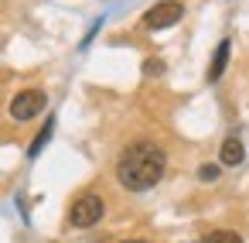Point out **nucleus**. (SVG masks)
Masks as SVG:
<instances>
[{"instance_id": "2", "label": "nucleus", "mask_w": 249, "mask_h": 243, "mask_svg": "<svg viewBox=\"0 0 249 243\" xmlns=\"http://www.w3.org/2000/svg\"><path fill=\"white\" fill-rule=\"evenodd\" d=\"M103 212H106L103 195L86 192V195H79V199L72 202V209H69V223L79 226V229H86V226H96V223L103 219Z\"/></svg>"}, {"instance_id": "11", "label": "nucleus", "mask_w": 249, "mask_h": 243, "mask_svg": "<svg viewBox=\"0 0 249 243\" xmlns=\"http://www.w3.org/2000/svg\"><path fill=\"white\" fill-rule=\"evenodd\" d=\"M126 243H147V240H126Z\"/></svg>"}, {"instance_id": "5", "label": "nucleus", "mask_w": 249, "mask_h": 243, "mask_svg": "<svg viewBox=\"0 0 249 243\" xmlns=\"http://www.w3.org/2000/svg\"><path fill=\"white\" fill-rule=\"evenodd\" d=\"M229 48H232V41L222 38L218 48H215V55H212V65H208V82H218V79H222V72H225V65H229Z\"/></svg>"}, {"instance_id": "9", "label": "nucleus", "mask_w": 249, "mask_h": 243, "mask_svg": "<svg viewBox=\"0 0 249 243\" xmlns=\"http://www.w3.org/2000/svg\"><path fill=\"white\" fill-rule=\"evenodd\" d=\"M198 178H201V182H215V178H218V164H201V168H198Z\"/></svg>"}, {"instance_id": "10", "label": "nucleus", "mask_w": 249, "mask_h": 243, "mask_svg": "<svg viewBox=\"0 0 249 243\" xmlns=\"http://www.w3.org/2000/svg\"><path fill=\"white\" fill-rule=\"evenodd\" d=\"M143 72H147V76H160V72H164V62H160V59H147V62H143Z\"/></svg>"}, {"instance_id": "3", "label": "nucleus", "mask_w": 249, "mask_h": 243, "mask_svg": "<svg viewBox=\"0 0 249 243\" xmlns=\"http://www.w3.org/2000/svg\"><path fill=\"white\" fill-rule=\"evenodd\" d=\"M45 103H48V96L41 89H24V93H18L11 100V117L14 120H31V117H38L45 110Z\"/></svg>"}, {"instance_id": "8", "label": "nucleus", "mask_w": 249, "mask_h": 243, "mask_svg": "<svg viewBox=\"0 0 249 243\" xmlns=\"http://www.w3.org/2000/svg\"><path fill=\"white\" fill-rule=\"evenodd\" d=\"M201 243H242V236L232 233V229H212V233L201 236Z\"/></svg>"}, {"instance_id": "1", "label": "nucleus", "mask_w": 249, "mask_h": 243, "mask_svg": "<svg viewBox=\"0 0 249 243\" xmlns=\"http://www.w3.org/2000/svg\"><path fill=\"white\" fill-rule=\"evenodd\" d=\"M164 168H167L164 151L157 144H150V141H137L120 154L116 178H120V185L126 192H147L164 178Z\"/></svg>"}, {"instance_id": "7", "label": "nucleus", "mask_w": 249, "mask_h": 243, "mask_svg": "<svg viewBox=\"0 0 249 243\" xmlns=\"http://www.w3.org/2000/svg\"><path fill=\"white\" fill-rule=\"evenodd\" d=\"M52 134H55V120H48V123L41 127V134H38V137L31 141V147H28V158H38V154L45 151V144L52 141Z\"/></svg>"}, {"instance_id": "6", "label": "nucleus", "mask_w": 249, "mask_h": 243, "mask_svg": "<svg viewBox=\"0 0 249 243\" xmlns=\"http://www.w3.org/2000/svg\"><path fill=\"white\" fill-rule=\"evenodd\" d=\"M218 158H222V164H229V168L242 164V158H246V151H242V141H239V137H225V144H222Z\"/></svg>"}, {"instance_id": "4", "label": "nucleus", "mask_w": 249, "mask_h": 243, "mask_svg": "<svg viewBox=\"0 0 249 243\" xmlns=\"http://www.w3.org/2000/svg\"><path fill=\"white\" fill-rule=\"evenodd\" d=\"M181 14H184V7H181V0H160V4H154L150 11H147V28H154V31H160V28H171V24H178L181 21Z\"/></svg>"}]
</instances>
